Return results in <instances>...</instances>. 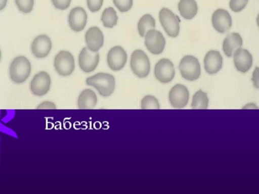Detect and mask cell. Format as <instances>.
Here are the masks:
<instances>
[{
	"instance_id": "29",
	"label": "cell",
	"mask_w": 259,
	"mask_h": 194,
	"mask_svg": "<svg viewBox=\"0 0 259 194\" xmlns=\"http://www.w3.org/2000/svg\"><path fill=\"white\" fill-rule=\"evenodd\" d=\"M103 4V0H87V6L92 13H96L100 10Z\"/></svg>"
},
{
	"instance_id": "18",
	"label": "cell",
	"mask_w": 259,
	"mask_h": 194,
	"mask_svg": "<svg viewBox=\"0 0 259 194\" xmlns=\"http://www.w3.org/2000/svg\"><path fill=\"white\" fill-rule=\"evenodd\" d=\"M236 69L240 72L245 73L250 69L253 64V57L251 53L244 48H239L233 55Z\"/></svg>"
},
{
	"instance_id": "7",
	"label": "cell",
	"mask_w": 259,
	"mask_h": 194,
	"mask_svg": "<svg viewBox=\"0 0 259 194\" xmlns=\"http://www.w3.org/2000/svg\"><path fill=\"white\" fill-rule=\"evenodd\" d=\"M145 43L152 54L160 55L165 47V39L161 32L155 29L149 30L145 34Z\"/></svg>"
},
{
	"instance_id": "1",
	"label": "cell",
	"mask_w": 259,
	"mask_h": 194,
	"mask_svg": "<svg viewBox=\"0 0 259 194\" xmlns=\"http://www.w3.org/2000/svg\"><path fill=\"white\" fill-rule=\"evenodd\" d=\"M87 84L91 85L103 96H109L114 91L115 80L110 74L99 73L87 78Z\"/></svg>"
},
{
	"instance_id": "20",
	"label": "cell",
	"mask_w": 259,
	"mask_h": 194,
	"mask_svg": "<svg viewBox=\"0 0 259 194\" xmlns=\"http://www.w3.org/2000/svg\"><path fill=\"white\" fill-rule=\"evenodd\" d=\"M97 103V97L93 90L85 89L78 96V107L79 109H92L96 107Z\"/></svg>"
},
{
	"instance_id": "9",
	"label": "cell",
	"mask_w": 259,
	"mask_h": 194,
	"mask_svg": "<svg viewBox=\"0 0 259 194\" xmlns=\"http://www.w3.org/2000/svg\"><path fill=\"white\" fill-rule=\"evenodd\" d=\"M51 83L52 80L49 74L45 71H41L32 78L30 84V89L34 95L44 96L50 91Z\"/></svg>"
},
{
	"instance_id": "12",
	"label": "cell",
	"mask_w": 259,
	"mask_h": 194,
	"mask_svg": "<svg viewBox=\"0 0 259 194\" xmlns=\"http://www.w3.org/2000/svg\"><path fill=\"white\" fill-rule=\"evenodd\" d=\"M52 48V42L50 37L46 34L36 36L32 42L31 52L37 59H44L48 56Z\"/></svg>"
},
{
	"instance_id": "14",
	"label": "cell",
	"mask_w": 259,
	"mask_h": 194,
	"mask_svg": "<svg viewBox=\"0 0 259 194\" xmlns=\"http://www.w3.org/2000/svg\"><path fill=\"white\" fill-rule=\"evenodd\" d=\"M212 24L217 31L224 33L228 31L232 26V19L230 13L224 9L215 11L212 16Z\"/></svg>"
},
{
	"instance_id": "25",
	"label": "cell",
	"mask_w": 259,
	"mask_h": 194,
	"mask_svg": "<svg viewBox=\"0 0 259 194\" xmlns=\"http://www.w3.org/2000/svg\"><path fill=\"white\" fill-rule=\"evenodd\" d=\"M158 99L153 96L147 95L144 97L142 101V109H159Z\"/></svg>"
},
{
	"instance_id": "21",
	"label": "cell",
	"mask_w": 259,
	"mask_h": 194,
	"mask_svg": "<svg viewBox=\"0 0 259 194\" xmlns=\"http://www.w3.org/2000/svg\"><path fill=\"white\" fill-rule=\"evenodd\" d=\"M178 10L185 19L192 20L198 13L197 3L195 0H180Z\"/></svg>"
},
{
	"instance_id": "28",
	"label": "cell",
	"mask_w": 259,
	"mask_h": 194,
	"mask_svg": "<svg viewBox=\"0 0 259 194\" xmlns=\"http://www.w3.org/2000/svg\"><path fill=\"white\" fill-rule=\"evenodd\" d=\"M249 0H231L230 7L233 12L239 13L246 8Z\"/></svg>"
},
{
	"instance_id": "30",
	"label": "cell",
	"mask_w": 259,
	"mask_h": 194,
	"mask_svg": "<svg viewBox=\"0 0 259 194\" xmlns=\"http://www.w3.org/2000/svg\"><path fill=\"white\" fill-rule=\"evenodd\" d=\"M55 8L59 10L64 11L70 6L71 0H52Z\"/></svg>"
},
{
	"instance_id": "22",
	"label": "cell",
	"mask_w": 259,
	"mask_h": 194,
	"mask_svg": "<svg viewBox=\"0 0 259 194\" xmlns=\"http://www.w3.org/2000/svg\"><path fill=\"white\" fill-rule=\"evenodd\" d=\"M156 27V21L149 14L145 15L139 21L138 29L139 33L142 37H144L149 30L154 29Z\"/></svg>"
},
{
	"instance_id": "8",
	"label": "cell",
	"mask_w": 259,
	"mask_h": 194,
	"mask_svg": "<svg viewBox=\"0 0 259 194\" xmlns=\"http://www.w3.org/2000/svg\"><path fill=\"white\" fill-rule=\"evenodd\" d=\"M154 75L159 82L164 84L169 83L175 76L174 64L168 59L160 60L155 66Z\"/></svg>"
},
{
	"instance_id": "31",
	"label": "cell",
	"mask_w": 259,
	"mask_h": 194,
	"mask_svg": "<svg viewBox=\"0 0 259 194\" xmlns=\"http://www.w3.org/2000/svg\"><path fill=\"white\" fill-rule=\"evenodd\" d=\"M38 108H56V106L53 105L52 103L46 102V103H44L40 106H39Z\"/></svg>"
},
{
	"instance_id": "17",
	"label": "cell",
	"mask_w": 259,
	"mask_h": 194,
	"mask_svg": "<svg viewBox=\"0 0 259 194\" xmlns=\"http://www.w3.org/2000/svg\"><path fill=\"white\" fill-rule=\"evenodd\" d=\"M223 58L217 51L211 50L205 55L204 68L210 75H214L223 68Z\"/></svg>"
},
{
	"instance_id": "6",
	"label": "cell",
	"mask_w": 259,
	"mask_h": 194,
	"mask_svg": "<svg viewBox=\"0 0 259 194\" xmlns=\"http://www.w3.org/2000/svg\"><path fill=\"white\" fill-rule=\"evenodd\" d=\"M55 70L62 77L72 74L75 68V59L71 53L62 51L56 55L54 60Z\"/></svg>"
},
{
	"instance_id": "10",
	"label": "cell",
	"mask_w": 259,
	"mask_h": 194,
	"mask_svg": "<svg viewBox=\"0 0 259 194\" xmlns=\"http://www.w3.org/2000/svg\"><path fill=\"white\" fill-rule=\"evenodd\" d=\"M99 55L98 52H93L87 47L83 48L78 57V64L81 70L90 73L94 71L98 66Z\"/></svg>"
},
{
	"instance_id": "2",
	"label": "cell",
	"mask_w": 259,
	"mask_h": 194,
	"mask_svg": "<svg viewBox=\"0 0 259 194\" xmlns=\"http://www.w3.org/2000/svg\"><path fill=\"white\" fill-rule=\"evenodd\" d=\"M31 71V62L24 56L16 57L9 68L11 79L15 84H22L29 78Z\"/></svg>"
},
{
	"instance_id": "19",
	"label": "cell",
	"mask_w": 259,
	"mask_h": 194,
	"mask_svg": "<svg viewBox=\"0 0 259 194\" xmlns=\"http://www.w3.org/2000/svg\"><path fill=\"white\" fill-rule=\"evenodd\" d=\"M243 44L242 37L239 33L233 32L228 34L223 42V51L227 57H231Z\"/></svg>"
},
{
	"instance_id": "15",
	"label": "cell",
	"mask_w": 259,
	"mask_h": 194,
	"mask_svg": "<svg viewBox=\"0 0 259 194\" xmlns=\"http://www.w3.org/2000/svg\"><path fill=\"white\" fill-rule=\"evenodd\" d=\"M87 13L80 7L73 8L69 13L68 22L70 28L75 32H80L87 24Z\"/></svg>"
},
{
	"instance_id": "32",
	"label": "cell",
	"mask_w": 259,
	"mask_h": 194,
	"mask_svg": "<svg viewBox=\"0 0 259 194\" xmlns=\"http://www.w3.org/2000/svg\"><path fill=\"white\" fill-rule=\"evenodd\" d=\"M8 0H0V10L3 9L6 6Z\"/></svg>"
},
{
	"instance_id": "5",
	"label": "cell",
	"mask_w": 259,
	"mask_h": 194,
	"mask_svg": "<svg viewBox=\"0 0 259 194\" xmlns=\"http://www.w3.org/2000/svg\"><path fill=\"white\" fill-rule=\"evenodd\" d=\"M159 16L162 27L167 35L172 38L177 37L180 29V18L167 8L162 9Z\"/></svg>"
},
{
	"instance_id": "24",
	"label": "cell",
	"mask_w": 259,
	"mask_h": 194,
	"mask_svg": "<svg viewBox=\"0 0 259 194\" xmlns=\"http://www.w3.org/2000/svg\"><path fill=\"white\" fill-rule=\"evenodd\" d=\"M209 105V99L207 93L202 90H199L193 97L192 102V108L193 109H207Z\"/></svg>"
},
{
	"instance_id": "23",
	"label": "cell",
	"mask_w": 259,
	"mask_h": 194,
	"mask_svg": "<svg viewBox=\"0 0 259 194\" xmlns=\"http://www.w3.org/2000/svg\"><path fill=\"white\" fill-rule=\"evenodd\" d=\"M101 21L106 28H113L117 24L118 16L116 11L113 8L105 9L102 14Z\"/></svg>"
},
{
	"instance_id": "11",
	"label": "cell",
	"mask_w": 259,
	"mask_h": 194,
	"mask_svg": "<svg viewBox=\"0 0 259 194\" xmlns=\"http://www.w3.org/2000/svg\"><path fill=\"white\" fill-rule=\"evenodd\" d=\"M126 61V52L121 46L113 47L108 53V65L113 71L121 70L125 66Z\"/></svg>"
},
{
	"instance_id": "13",
	"label": "cell",
	"mask_w": 259,
	"mask_h": 194,
	"mask_svg": "<svg viewBox=\"0 0 259 194\" xmlns=\"http://www.w3.org/2000/svg\"><path fill=\"white\" fill-rule=\"evenodd\" d=\"M189 93L186 86L177 84L171 89L169 93V101L171 105L175 108L186 107L188 103Z\"/></svg>"
},
{
	"instance_id": "16",
	"label": "cell",
	"mask_w": 259,
	"mask_h": 194,
	"mask_svg": "<svg viewBox=\"0 0 259 194\" xmlns=\"http://www.w3.org/2000/svg\"><path fill=\"white\" fill-rule=\"evenodd\" d=\"M87 48L93 52H98L104 44V35L101 29L97 27H92L88 30L85 35Z\"/></svg>"
},
{
	"instance_id": "4",
	"label": "cell",
	"mask_w": 259,
	"mask_h": 194,
	"mask_svg": "<svg viewBox=\"0 0 259 194\" xmlns=\"http://www.w3.org/2000/svg\"><path fill=\"white\" fill-rule=\"evenodd\" d=\"M179 69L182 77L189 81L197 80L201 75L200 62L196 57L191 55L183 58Z\"/></svg>"
},
{
	"instance_id": "3",
	"label": "cell",
	"mask_w": 259,
	"mask_h": 194,
	"mask_svg": "<svg viewBox=\"0 0 259 194\" xmlns=\"http://www.w3.org/2000/svg\"><path fill=\"white\" fill-rule=\"evenodd\" d=\"M131 67L133 73L138 77H147L150 71L149 57L142 50L134 51L131 56Z\"/></svg>"
},
{
	"instance_id": "27",
	"label": "cell",
	"mask_w": 259,
	"mask_h": 194,
	"mask_svg": "<svg viewBox=\"0 0 259 194\" xmlns=\"http://www.w3.org/2000/svg\"><path fill=\"white\" fill-rule=\"evenodd\" d=\"M113 4L121 13L131 10L133 6V0H113Z\"/></svg>"
},
{
	"instance_id": "26",
	"label": "cell",
	"mask_w": 259,
	"mask_h": 194,
	"mask_svg": "<svg viewBox=\"0 0 259 194\" xmlns=\"http://www.w3.org/2000/svg\"><path fill=\"white\" fill-rule=\"evenodd\" d=\"M15 2L20 12L29 13L33 9L34 0H15Z\"/></svg>"
}]
</instances>
